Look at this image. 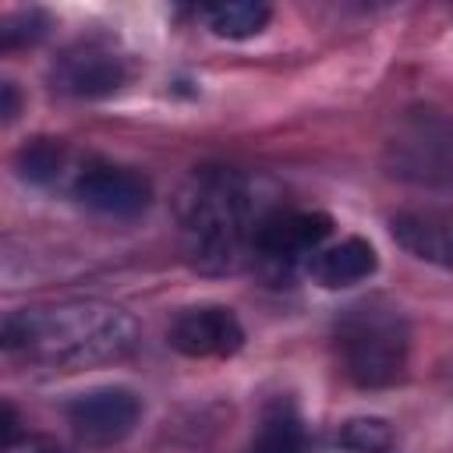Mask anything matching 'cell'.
I'll return each instance as SVG.
<instances>
[{"label":"cell","mask_w":453,"mask_h":453,"mask_svg":"<svg viewBox=\"0 0 453 453\" xmlns=\"http://www.w3.org/2000/svg\"><path fill=\"white\" fill-rule=\"evenodd\" d=\"M269 209H258L251 177L223 166L198 170L177 202L184 258L195 273L230 276L255 255V226Z\"/></svg>","instance_id":"7a4b0ae2"},{"label":"cell","mask_w":453,"mask_h":453,"mask_svg":"<svg viewBox=\"0 0 453 453\" xmlns=\"http://www.w3.org/2000/svg\"><path fill=\"white\" fill-rule=\"evenodd\" d=\"M304 446H308V432L297 407L290 400H273L258 418L248 453H304Z\"/></svg>","instance_id":"7c38bea8"},{"label":"cell","mask_w":453,"mask_h":453,"mask_svg":"<svg viewBox=\"0 0 453 453\" xmlns=\"http://www.w3.org/2000/svg\"><path fill=\"white\" fill-rule=\"evenodd\" d=\"M202 18L223 39H251V35H258L265 28L269 7L265 4H255V0H226V4L205 7Z\"/></svg>","instance_id":"4fadbf2b"},{"label":"cell","mask_w":453,"mask_h":453,"mask_svg":"<svg viewBox=\"0 0 453 453\" xmlns=\"http://www.w3.org/2000/svg\"><path fill=\"white\" fill-rule=\"evenodd\" d=\"M21 453H64V449H60L53 439H46V435H28Z\"/></svg>","instance_id":"e0dca14e"},{"label":"cell","mask_w":453,"mask_h":453,"mask_svg":"<svg viewBox=\"0 0 453 453\" xmlns=\"http://www.w3.org/2000/svg\"><path fill=\"white\" fill-rule=\"evenodd\" d=\"M4 120H11L14 113H18V92H14V85L11 81H4Z\"/></svg>","instance_id":"ac0fdd59"},{"label":"cell","mask_w":453,"mask_h":453,"mask_svg":"<svg viewBox=\"0 0 453 453\" xmlns=\"http://www.w3.org/2000/svg\"><path fill=\"white\" fill-rule=\"evenodd\" d=\"M336 442L347 453H393L396 449V432L386 418L365 414V418H347L336 432Z\"/></svg>","instance_id":"5bb4252c"},{"label":"cell","mask_w":453,"mask_h":453,"mask_svg":"<svg viewBox=\"0 0 453 453\" xmlns=\"http://www.w3.org/2000/svg\"><path fill=\"white\" fill-rule=\"evenodd\" d=\"M333 343H336L343 375L354 386L379 389L403 375L407 350H411V329L396 304L382 297H368V301L343 308L333 329Z\"/></svg>","instance_id":"3957f363"},{"label":"cell","mask_w":453,"mask_h":453,"mask_svg":"<svg viewBox=\"0 0 453 453\" xmlns=\"http://www.w3.org/2000/svg\"><path fill=\"white\" fill-rule=\"evenodd\" d=\"M124 81H127L124 57L103 42H74L50 67V85L74 99L113 96Z\"/></svg>","instance_id":"52a82bcc"},{"label":"cell","mask_w":453,"mask_h":453,"mask_svg":"<svg viewBox=\"0 0 453 453\" xmlns=\"http://www.w3.org/2000/svg\"><path fill=\"white\" fill-rule=\"evenodd\" d=\"M18 166H21V177H28L35 184H46V180H53L60 173L64 149L57 142H50V138H39V142H32V145H25L18 152Z\"/></svg>","instance_id":"9a60e30c"},{"label":"cell","mask_w":453,"mask_h":453,"mask_svg":"<svg viewBox=\"0 0 453 453\" xmlns=\"http://www.w3.org/2000/svg\"><path fill=\"white\" fill-rule=\"evenodd\" d=\"M138 347V322L110 301H60L21 308L4 319V350L42 368H92L127 357Z\"/></svg>","instance_id":"6da1fadb"},{"label":"cell","mask_w":453,"mask_h":453,"mask_svg":"<svg viewBox=\"0 0 453 453\" xmlns=\"http://www.w3.org/2000/svg\"><path fill=\"white\" fill-rule=\"evenodd\" d=\"M35 25H46L39 11L11 14V18L4 21V28H0V42H4V50L18 46V42H32V39H39V35H42V28H35Z\"/></svg>","instance_id":"2e32d148"},{"label":"cell","mask_w":453,"mask_h":453,"mask_svg":"<svg viewBox=\"0 0 453 453\" xmlns=\"http://www.w3.org/2000/svg\"><path fill=\"white\" fill-rule=\"evenodd\" d=\"M386 166L400 180L453 188V124L432 113L411 117L386 142Z\"/></svg>","instance_id":"277c9868"},{"label":"cell","mask_w":453,"mask_h":453,"mask_svg":"<svg viewBox=\"0 0 453 453\" xmlns=\"http://www.w3.org/2000/svg\"><path fill=\"white\" fill-rule=\"evenodd\" d=\"M333 234V219L326 212L308 209H269L255 226V258L273 265H294L297 258H311L326 237Z\"/></svg>","instance_id":"8992f818"},{"label":"cell","mask_w":453,"mask_h":453,"mask_svg":"<svg viewBox=\"0 0 453 453\" xmlns=\"http://www.w3.org/2000/svg\"><path fill=\"white\" fill-rule=\"evenodd\" d=\"M74 198L103 216H138L152 202V184L124 163L110 159H88L74 177Z\"/></svg>","instance_id":"ba28073f"},{"label":"cell","mask_w":453,"mask_h":453,"mask_svg":"<svg viewBox=\"0 0 453 453\" xmlns=\"http://www.w3.org/2000/svg\"><path fill=\"white\" fill-rule=\"evenodd\" d=\"M304 269L319 287L340 290V287H354V283L368 280L379 269V258H375V248L365 237H343L336 244H322L304 262Z\"/></svg>","instance_id":"8fae6325"},{"label":"cell","mask_w":453,"mask_h":453,"mask_svg":"<svg viewBox=\"0 0 453 453\" xmlns=\"http://www.w3.org/2000/svg\"><path fill=\"white\" fill-rule=\"evenodd\" d=\"M244 343V329L226 304H195L170 322V347L184 357H230Z\"/></svg>","instance_id":"9c48e42d"},{"label":"cell","mask_w":453,"mask_h":453,"mask_svg":"<svg viewBox=\"0 0 453 453\" xmlns=\"http://www.w3.org/2000/svg\"><path fill=\"white\" fill-rule=\"evenodd\" d=\"M389 234L411 258L453 269V205L403 209L389 216Z\"/></svg>","instance_id":"30bf717a"},{"label":"cell","mask_w":453,"mask_h":453,"mask_svg":"<svg viewBox=\"0 0 453 453\" xmlns=\"http://www.w3.org/2000/svg\"><path fill=\"white\" fill-rule=\"evenodd\" d=\"M67 425L88 446L120 442L142 418V400L127 386H96L64 403Z\"/></svg>","instance_id":"5b68a950"}]
</instances>
